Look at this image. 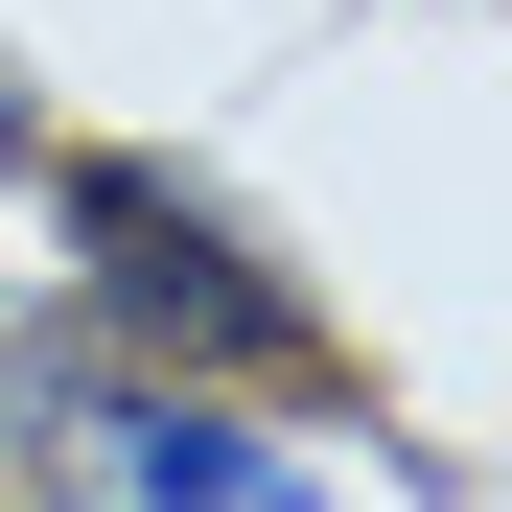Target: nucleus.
<instances>
[{
    "instance_id": "1",
    "label": "nucleus",
    "mask_w": 512,
    "mask_h": 512,
    "mask_svg": "<svg viewBox=\"0 0 512 512\" xmlns=\"http://www.w3.org/2000/svg\"><path fill=\"white\" fill-rule=\"evenodd\" d=\"M70 280H94L117 373H233V396H303L326 373V303L210 187H163V163H70Z\"/></svg>"
},
{
    "instance_id": "2",
    "label": "nucleus",
    "mask_w": 512,
    "mask_h": 512,
    "mask_svg": "<svg viewBox=\"0 0 512 512\" xmlns=\"http://www.w3.org/2000/svg\"><path fill=\"white\" fill-rule=\"evenodd\" d=\"M24 466H47V512H326V466L233 373H94L24 419Z\"/></svg>"
},
{
    "instance_id": "3",
    "label": "nucleus",
    "mask_w": 512,
    "mask_h": 512,
    "mask_svg": "<svg viewBox=\"0 0 512 512\" xmlns=\"http://www.w3.org/2000/svg\"><path fill=\"white\" fill-rule=\"evenodd\" d=\"M0 163H47V117H24V94H0Z\"/></svg>"
}]
</instances>
